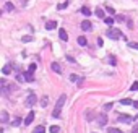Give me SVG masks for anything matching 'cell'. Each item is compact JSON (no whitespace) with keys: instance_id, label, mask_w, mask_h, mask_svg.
Listing matches in <instances>:
<instances>
[{"instance_id":"obj_25","label":"cell","mask_w":138,"mask_h":133,"mask_svg":"<svg viewBox=\"0 0 138 133\" xmlns=\"http://www.w3.org/2000/svg\"><path fill=\"white\" fill-rule=\"evenodd\" d=\"M16 81H20V83H21V81H26V78H24V75H21V73H18V75H16Z\"/></svg>"},{"instance_id":"obj_21","label":"cell","mask_w":138,"mask_h":133,"mask_svg":"<svg viewBox=\"0 0 138 133\" xmlns=\"http://www.w3.org/2000/svg\"><path fill=\"white\" fill-rule=\"evenodd\" d=\"M49 131H50V133H59V131H60V128H59L57 125H52V127L49 128Z\"/></svg>"},{"instance_id":"obj_31","label":"cell","mask_w":138,"mask_h":133,"mask_svg":"<svg viewBox=\"0 0 138 133\" xmlns=\"http://www.w3.org/2000/svg\"><path fill=\"white\" fill-rule=\"evenodd\" d=\"M106 10H107V12H109L110 15H115V10H114V8H110V7H107V8H106Z\"/></svg>"},{"instance_id":"obj_16","label":"cell","mask_w":138,"mask_h":133,"mask_svg":"<svg viewBox=\"0 0 138 133\" xmlns=\"http://www.w3.org/2000/svg\"><path fill=\"white\" fill-rule=\"evenodd\" d=\"M13 8H15V7H13L12 2H7V3H5V10H7V12H12Z\"/></svg>"},{"instance_id":"obj_28","label":"cell","mask_w":138,"mask_h":133,"mask_svg":"<svg viewBox=\"0 0 138 133\" xmlns=\"http://www.w3.org/2000/svg\"><path fill=\"white\" fill-rule=\"evenodd\" d=\"M112 107H114V104H112V102H107L106 106H104V110H110Z\"/></svg>"},{"instance_id":"obj_17","label":"cell","mask_w":138,"mask_h":133,"mask_svg":"<svg viewBox=\"0 0 138 133\" xmlns=\"http://www.w3.org/2000/svg\"><path fill=\"white\" fill-rule=\"evenodd\" d=\"M104 23H106L107 26H112V24H114V18H110V16H109V18H104Z\"/></svg>"},{"instance_id":"obj_5","label":"cell","mask_w":138,"mask_h":133,"mask_svg":"<svg viewBox=\"0 0 138 133\" xmlns=\"http://www.w3.org/2000/svg\"><path fill=\"white\" fill-rule=\"evenodd\" d=\"M98 123H99V127H104L106 123H107V115H106V112H103V114L98 117Z\"/></svg>"},{"instance_id":"obj_27","label":"cell","mask_w":138,"mask_h":133,"mask_svg":"<svg viewBox=\"0 0 138 133\" xmlns=\"http://www.w3.org/2000/svg\"><path fill=\"white\" fill-rule=\"evenodd\" d=\"M128 47H132V49L138 50V42H128Z\"/></svg>"},{"instance_id":"obj_15","label":"cell","mask_w":138,"mask_h":133,"mask_svg":"<svg viewBox=\"0 0 138 133\" xmlns=\"http://www.w3.org/2000/svg\"><path fill=\"white\" fill-rule=\"evenodd\" d=\"M120 104H124V106H130V104H132V106H133V101L132 99H120Z\"/></svg>"},{"instance_id":"obj_10","label":"cell","mask_w":138,"mask_h":133,"mask_svg":"<svg viewBox=\"0 0 138 133\" xmlns=\"http://www.w3.org/2000/svg\"><path fill=\"white\" fill-rule=\"evenodd\" d=\"M81 29H83V31H88V29H91V21H88V20L81 21Z\"/></svg>"},{"instance_id":"obj_30","label":"cell","mask_w":138,"mask_h":133,"mask_svg":"<svg viewBox=\"0 0 138 133\" xmlns=\"http://www.w3.org/2000/svg\"><path fill=\"white\" fill-rule=\"evenodd\" d=\"M130 89H132V91H136V89H138V81H135V83L132 84V86H130Z\"/></svg>"},{"instance_id":"obj_33","label":"cell","mask_w":138,"mask_h":133,"mask_svg":"<svg viewBox=\"0 0 138 133\" xmlns=\"http://www.w3.org/2000/svg\"><path fill=\"white\" fill-rule=\"evenodd\" d=\"M67 60H68V62H71V63H73V62H75V59H73V57H71V55H67Z\"/></svg>"},{"instance_id":"obj_11","label":"cell","mask_w":138,"mask_h":133,"mask_svg":"<svg viewBox=\"0 0 138 133\" xmlns=\"http://www.w3.org/2000/svg\"><path fill=\"white\" fill-rule=\"evenodd\" d=\"M2 73H3V75H10V73H12V65L7 63L3 68H2Z\"/></svg>"},{"instance_id":"obj_3","label":"cell","mask_w":138,"mask_h":133,"mask_svg":"<svg viewBox=\"0 0 138 133\" xmlns=\"http://www.w3.org/2000/svg\"><path fill=\"white\" fill-rule=\"evenodd\" d=\"M117 120L119 122H124V123H132L135 119L132 115H125V114H120V115H117Z\"/></svg>"},{"instance_id":"obj_32","label":"cell","mask_w":138,"mask_h":133,"mask_svg":"<svg viewBox=\"0 0 138 133\" xmlns=\"http://www.w3.org/2000/svg\"><path fill=\"white\" fill-rule=\"evenodd\" d=\"M70 80H71V81H78L80 78L76 76V75H70Z\"/></svg>"},{"instance_id":"obj_22","label":"cell","mask_w":138,"mask_h":133,"mask_svg":"<svg viewBox=\"0 0 138 133\" xmlns=\"http://www.w3.org/2000/svg\"><path fill=\"white\" fill-rule=\"evenodd\" d=\"M67 7H68V2L65 0V2H63V3H59V7H57V8H59V10H65Z\"/></svg>"},{"instance_id":"obj_34","label":"cell","mask_w":138,"mask_h":133,"mask_svg":"<svg viewBox=\"0 0 138 133\" xmlns=\"http://www.w3.org/2000/svg\"><path fill=\"white\" fill-rule=\"evenodd\" d=\"M132 133H138V125H135V127H133V130H132Z\"/></svg>"},{"instance_id":"obj_13","label":"cell","mask_w":138,"mask_h":133,"mask_svg":"<svg viewBox=\"0 0 138 133\" xmlns=\"http://www.w3.org/2000/svg\"><path fill=\"white\" fill-rule=\"evenodd\" d=\"M78 44H80V45H86V44H88L86 37H85V36H80V37H78Z\"/></svg>"},{"instance_id":"obj_20","label":"cell","mask_w":138,"mask_h":133,"mask_svg":"<svg viewBox=\"0 0 138 133\" xmlns=\"http://www.w3.org/2000/svg\"><path fill=\"white\" fill-rule=\"evenodd\" d=\"M44 131H45V128H44L42 125H39V127H36V128H34L33 133H44Z\"/></svg>"},{"instance_id":"obj_26","label":"cell","mask_w":138,"mask_h":133,"mask_svg":"<svg viewBox=\"0 0 138 133\" xmlns=\"http://www.w3.org/2000/svg\"><path fill=\"white\" fill-rule=\"evenodd\" d=\"M107 133H124L122 130H119V128H109Z\"/></svg>"},{"instance_id":"obj_8","label":"cell","mask_w":138,"mask_h":133,"mask_svg":"<svg viewBox=\"0 0 138 133\" xmlns=\"http://www.w3.org/2000/svg\"><path fill=\"white\" fill-rule=\"evenodd\" d=\"M55 28H57V21L52 20V21H47V23H45V29L50 31V29H55Z\"/></svg>"},{"instance_id":"obj_9","label":"cell","mask_w":138,"mask_h":133,"mask_svg":"<svg viewBox=\"0 0 138 133\" xmlns=\"http://www.w3.org/2000/svg\"><path fill=\"white\" fill-rule=\"evenodd\" d=\"M50 68H52L55 73H62V68H60V65H59L57 62H52V63H50Z\"/></svg>"},{"instance_id":"obj_18","label":"cell","mask_w":138,"mask_h":133,"mask_svg":"<svg viewBox=\"0 0 138 133\" xmlns=\"http://www.w3.org/2000/svg\"><path fill=\"white\" fill-rule=\"evenodd\" d=\"M47 104H49V98H47V96H44V98L41 99V106H42V107H45Z\"/></svg>"},{"instance_id":"obj_24","label":"cell","mask_w":138,"mask_h":133,"mask_svg":"<svg viewBox=\"0 0 138 133\" xmlns=\"http://www.w3.org/2000/svg\"><path fill=\"white\" fill-rule=\"evenodd\" d=\"M21 41H23V42H31V41H33V36H23Z\"/></svg>"},{"instance_id":"obj_14","label":"cell","mask_w":138,"mask_h":133,"mask_svg":"<svg viewBox=\"0 0 138 133\" xmlns=\"http://www.w3.org/2000/svg\"><path fill=\"white\" fill-rule=\"evenodd\" d=\"M80 12H81L83 15H85V16H89V15H91V10H89V8H88V7H83V8H81V10H80Z\"/></svg>"},{"instance_id":"obj_35","label":"cell","mask_w":138,"mask_h":133,"mask_svg":"<svg viewBox=\"0 0 138 133\" xmlns=\"http://www.w3.org/2000/svg\"><path fill=\"white\" fill-rule=\"evenodd\" d=\"M135 119H138V114H136V117H135Z\"/></svg>"},{"instance_id":"obj_2","label":"cell","mask_w":138,"mask_h":133,"mask_svg":"<svg viewBox=\"0 0 138 133\" xmlns=\"http://www.w3.org/2000/svg\"><path fill=\"white\" fill-rule=\"evenodd\" d=\"M107 37L109 39H120L122 37V33L119 31V29H112V28H110V29H107Z\"/></svg>"},{"instance_id":"obj_4","label":"cell","mask_w":138,"mask_h":133,"mask_svg":"<svg viewBox=\"0 0 138 133\" xmlns=\"http://www.w3.org/2000/svg\"><path fill=\"white\" fill-rule=\"evenodd\" d=\"M36 102H38V98H36V94L31 93L29 96H28V99H26V106H28V107H33Z\"/></svg>"},{"instance_id":"obj_19","label":"cell","mask_w":138,"mask_h":133,"mask_svg":"<svg viewBox=\"0 0 138 133\" xmlns=\"http://www.w3.org/2000/svg\"><path fill=\"white\" fill-rule=\"evenodd\" d=\"M20 123H21V119H20V117H15V119L12 120V125H13V127H16V125H20Z\"/></svg>"},{"instance_id":"obj_7","label":"cell","mask_w":138,"mask_h":133,"mask_svg":"<svg viewBox=\"0 0 138 133\" xmlns=\"http://www.w3.org/2000/svg\"><path fill=\"white\" fill-rule=\"evenodd\" d=\"M59 37H60L62 41H68V34H67V31L63 29V28H60V29H59Z\"/></svg>"},{"instance_id":"obj_23","label":"cell","mask_w":138,"mask_h":133,"mask_svg":"<svg viewBox=\"0 0 138 133\" xmlns=\"http://www.w3.org/2000/svg\"><path fill=\"white\" fill-rule=\"evenodd\" d=\"M96 16H98V18H104V12H103V8H98V10H96Z\"/></svg>"},{"instance_id":"obj_29","label":"cell","mask_w":138,"mask_h":133,"mask_svg":"<svg viewBox=\"0 0 138 133\" xmlns=\"http://www.w3.org/2000/svg\"><path fill=\"white\" fill-rule=\"evenodd\" d=\"M109 60H110V65H117V62H115V57H114V55H109Z\"/></svg>"},{"instance_id":"obj_1","label":"cell","mask_w":138,"mask_h":133,"mask_svg":"<svg viewBox=\"0 0 138 133\" xmlns=\"http://www.w3.org/2000/svg\"><path fill=\"white\" fill-rule=\"evenodd\" d=\"M65 101H67V96L65 94H60V98H59L57 104H55V107L52 110V117H55V119L60 117V112H62V107H63V104H65Z\"/></svg>"},{"instance_id":"obj_12","label":"cell","mask_w":138,"mask_h":133,"mask_svg":"<svg viewBox=\"0 0 138 133\" xmlns=\"http://www.w3.org/2000/svg\"><path fill=\"white\" fill-rule=\"evenodd\" d=\"M0 120H2V123H5V122H8V114L3 110L2 114H0Z\"/></svg>"},{"instance_id":"obj_6","label":"cell","mask_w":138,"mask_h":133,"mask_svg":"<svg viewBox=\"0 0 138 133\" xmlns=\"http://www.w3.org/2000/svg\"><path fill=\"white\" fill-rule=\"evenodd\" d=\"M33 120H34V112H29L26 115V119H24V125H31Z\"/></svg>"}]
</instances>
